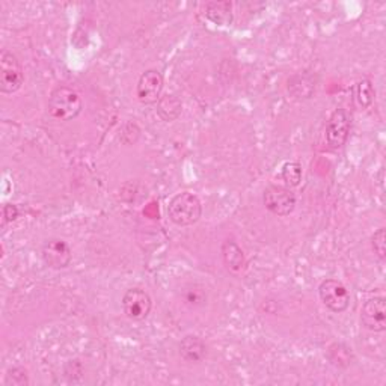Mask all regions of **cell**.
<instances>
[{
  "label": "cell",
  "mask_w": 386,
  "mask_h": 386,
  "mask_svg": "<svg viewBox=\"0 0 386 386\" xmlns=\"http://www.w3.org/2000/svg\"><path fill=\"white\" fill-rule=\"evenodd\" d=\"M202 214V206L195 193L181 192L171 199L168 206V216L178 226L197 223Z\"/></svg>",
  "instance_id": "cell-1"
},
{
  "label": "cell",
  "mask_w": 386,
  "mask_h": 386,
  "mask_svg": "<svg viewBox=\"0 0 386 386\" xmlns=\"http://www.w3.org/2000/svg\"><path fill=\"white\" fill-rule=\"evenodd\" d=\"M82 98L74 89L68 86H58L53 89L49 98L50 115L61 121H71L82 112Z\"/></svg>",
  "instance_id": "cell-2"
},
{
  "label": "cell",
  "mask_w": 386,
  "mask_h": 386,
  "mask_svg": "<svg viewBox=\"0 0 386 386\" xmlns=\"http://www.w3.org/2000/svg\"><path fill=\"white\" fill-rule=\"evenodd\" d=\"M25 81L23 68L17 56L9 52L2 50L0 53V90L4 94H13L18 90Z\"/></svg>",
  "instance_id": "cell-3"
},
{
  "label": "cell",
  "mask_w": 386,
  "mask_h": 386,
  "mask_svg": "<svg viewBox=\"0 0 386 386\" xmlns=\"http://www.w3.org/2000/svg\"><path fill=\"white\" fill-rule=\"evenodd\" d=\"M319 296L326 308L332 312H344L350 305V293L338 279H324L319 287Z\"/></svg>",
  "instance_id": "cell-4"
},
{
  "label": "cell",
  "mask_w": 386,
  "mask_h": 386,
  "mask_svg": "<svg viewBox=\"0 0 386 386\" xmlns=\"http://www.w3.org/2000/svg\"><path fill=\"white\" fill-rule=\"evenodd\" d=\"M351 127V115L347 109H337L326 126V142L331 150H338L347 142Z\"/></svg>",
  "instance_id": "cell-5"
},
{
  "label": "cell",
  "mask_w": 386,
  "mask_h": 386,
  "mask_svg": "<svg viewBox=\"0 0 386 386\" xmlns=\"http://www.w3.org/2000/svg\"><path fill=\"white\" fill-rule=\"evenodd\" d=\"M263 201L266 209L276 216H288L296 209V195L287 186H269Z\"/></svg>",
  "instance_id": "cell-6"
},
{
  "label": "cell",
  "mask_w": 386,
  "mask_h": 386,
  "mask_svg": "<svg viewBox=\"0 0 386 386\" xmlns=\"http://www.w3.org/2000/svg\"><path fill=\"white\" fill-rule=\"evenodd\" d=\"M153 300L142 288H130L122 298V310L130 320L141 322L150 315Z\"/></svg>",
  "instance_id": "cell-7"
},
{
  "label": "cell",
  "mask_w": 386,
  "mask_h": 386,
  "mask_svg": "<svg viewBox=\"0 0 386 386\" xmlns=\"http://www.w3.org/2000/svg\"><path fill=\"white\" fill-rule=\"evenodd\" d=\"M41 258L47 267L61 270L70 266L73 254L70 246L62 238H49L41 247Z\"/></svg>",
  "instance_id": "cell-8"
},
{
  "label": "cell",
  "mask_w": 386,
  "mask_h": 386,
  "mask_svg": "<svg viewBox=\"0 0 386 386\" xmlns=\"http://www.w3.org/2000/svg\"><path fill=\"white\" fill-rule=\"evenodd\" d=\"M163 76L157 70H146L138 82V89L136 94L141 103L144 105H154L162 97L163 90Z\"/></svg>",
  "instance_id": "cell-9"
},
{
  "label": "cell",
  "mask_w": 386,
  "mask_h": 386,
  "mask_svg": "<svg viewBox=\"0 0 386 386\" xmlns=\"http://www.w3.org/2000/svg\"><path fill=\"white\" fill-rule=\"evenodd\" d=\"M361 322L371 332H383L386 329V303L383 298L368 299L362 306Z\"/></svg>",
  "instance_id": "cell-10"
},
{
  "label": "cell",
  "mask_w": 386,
  "mask_h": 386,
  "mask_svg": "<svg viewBox=\"0 0 386 386\" xmlns=\"http://www.w3.org/2000/svg\"><path fill=\"white\" fill-rule=\"evenodd\" d=\"M180 349V356L183 358L186 362H190V364H197V362H201L207 355V346L202 339L197 335H187L178 346Z\"/></svg>",
  "instance_id": "cell-11"
},
{
  "label": "cell",
  "mask_w": 386,
  "mask_h": 386,
  "mask_svg": "<svg viewBox=\"0 0 386 386\" xmlns=\"http://www.w3.org/2000/svg\"><path fill=\"white\" fill-rule=\"evenodd\" d=\"M222 259H223V264L226 266V269L233 271V274H235V275H240L246 270L247 263H246L245 254H243L242 249L238 247V245L233 240L223 242Z\"/></svg>",
  "instance_id": "cell-12"
},
{
  "label": "cell",
  "mask_w": 386,
  "mask_h": 386,
  "mask_svg": "<svg viewBox=\"0 0 386 386\" xmlns=\"http://www.w3.org/2000/svg\"><path fill=\"white\" fill-rule=\"evenodd\" d=\"M206 17L218 26H230L233 23V4L222 0V2H209L206 5Z\"/></svg>",
  "instance_id": "cell-13"
},
{
  "label": "cell",
  "mask_w": 386,
  "mask_h": 386,
  "mask_svg": "<svg viewBox=\"0 0 386 386\" xmlns=\"http://www.w3.org/2000/svg\"><path fill=\"white\" fill-rule=\"evenodd\" d=\"M181 101L175 95H163L157 101V113L163 121L171 122L177 119L181 113Z\"/></svg>",
  "instance_id": "cell-14"
},
{
  "label": "cell",
  "mask_w": 386,
  "mask_h": 386,
  "mask_svg": "<svg viewBox=\"0 0 386 386\" xmlns=\"http://www.w3.org/2000/svg\"><path fill=\"white\" fill-rule=\"evenodd\" d=\"M327 358L337 367H349L353 359L351 349L344 344H332L327 350Z\"/></svg>",
  "instance_id": "cell-15"
},
{
  "label": "cell",
  "mask_w": 386,
  "mask_h": 386,
  "mask_svg": "<svg viewBox=\"0 0 386 386\" xmlns=\"http://www.w3.org/2000/svg\"><path fill=\"white\" fill-rule=\"evenodd\" d=\"M281 178L287 187H298L302 183V166L298 162L283 163Z\"/></svg>",
  "instance_id": "cell-16"
},
{
  "label": "cell",
  "mask_w": 386,
  "mask_h": 386,
  "mask_svg": "<svg viewBox=\"0 0 386 386\" xmlns=\"http://www.w3.org/2000/svg\"><path fill=\"white\" fill-rule=\"evenodd\" d=\"M374 98V90L368 78H362L355 86V101L358 107L367 109Z\"/></svg>",
  "instance_id": "cell-17"
},
{
  "label": "cell",
  "mask_w": 386,
  "mask_h": 386,
  "mask_svg": "<svg viewBox=\"0 0 386 386\" xmlns=\"http://www.w3.org/2000/svg\"><path fill=\"white\" fill-rule=\"evenodd\" d=\"M5 385L8 386H25L29 385V376L28 371L21 367H14L8 370L6 378H5Z\"/></svg>",
  "instance_id": "cell-18"
},
{
  "label": "cell",
  "mask_w": 386,
  "mask_h": 386,
  "mask_svg": "<svg viewBox=\"0 0 386 386\" xmlns=\"http://www.w3.org/2000/svg\"><path fill=\"white\" fill-rule=\"evenodd\" d=\"M371 246L373 251L382 261L386 258V234L385 228H379L374 235L371 237Z\"/></svg>",
  "instance_id": "cell-19"
},
{
  "label": "cell",
  "mask_w": 386,
  "mask_h": 386,
  "mask_svg": "<svg viewBox=\"0 0 386 386\" xmlns=\"http://www.w3.org/2000/svg\"><path fill=\"white\" fill-rule=\"evenodd\" d=\"M2 216H4V222H13L18 218V209L14 204H5L4 210H2Z\"/></svg>",
  "instance_id": "cell-20"
},
{
  "label": "cell",
  "mask_w": 386,
  "mask_h": 386,
  "mask_svg": "<svg viewBox=\"0 0 386 386\" xmlns=\"http://www.w3.org/2000/svg\"><path fill=\"white\" fill-rule=\"evenodd\" d=\"M186 300L187 303L197 306L198 303L202 305L204 303V293L201 290H197V288H192L187 291V296H186Z\"/></svg>",
  "instance_id": "cell-21"
}]
</instances>
